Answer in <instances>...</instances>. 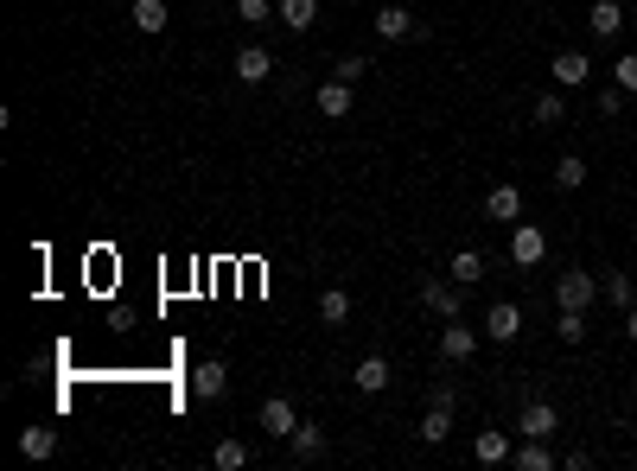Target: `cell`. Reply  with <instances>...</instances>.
<instances>
[{
    "label": "cell",
    "mask_w": 637,
    "mask_h": 471,
    "mask_svg": "<svg viewBox=\"0 0 637 471\" xmlns=\"http://www.w3.org/2000/svg\"><path fill=\"white\" fill-rule=\"evenodd\" d=\"M421 306H434L440 319H459V312H466V287H459L453 274H446V281H440V274H427V281H421Z\"/></svg>",
    "instance_id": "6da1fadb"
},
{
    "label": "cell",
    "mask_w": 637,
    "mask_h": 471,
    "mask_svg": "<svg viewBox=\"0 0 637 471\" xmlns=\"http://www.w3.org/2000/svg\"><path fill=\"white\" fill-rule=\"evenodd\" d=\"M555 427H561L555 401L529 395V401H523V414H516V433H523V440H555Z\"/></svg>",
    "instance_id": "7a4b0ae2"
},
{
    "label": "cell",
    "mask_w": 637,
    "mask_h": 471,
    "mask_svg": "<svg viewBox=\"0 0 637 471\" xmlns=\"http://www.w3.org/2000/svg\"><path fill=\"white\" fill-rule=\"evenodd\" d=\"M542 255H548L542 223H510V261L516 268H542Z\"/></svg>",
    "instance_id": "3957f363"
},
{
    "label": "cell",
    "mask_w": 637,
    "mask_h": 471,
    "mask_svg": "<svg viewBox=\"0 0 637 471\" xmlns=\"http://www.w3.org/2000/svg\"><path fill=\"white\" fill-rule=\"evenodd\" d=\"M593 300H599V281H593L587 268H567L561 281H555V306H574V312H587Z\"/></svg>",
    "instance_id": "277c9868"
},
{
    "label": "cell",
    "mask_w": 637,
    "mask_h": 471,
    "mask_svg": "<svg viewBox=\"0 0 637 471\" xmlns=\"http://www.w3.org/2000/svg\"><path fill=\"white\" fill-rule=\"evenodd\" d=\"M478 357V331L459 319H440V363H472Z\"/></svg>",
    "instance_id": "5b68a950"
},
{
    "label": "cell",
    "mask_w": 637,
    "mask_h": 471,
    "mask_svg": "<svg viewBox=\"0 0 637 471\" xmlns=\"http://www.w3.org/2000/svg\"><path fill=\"white\" fill-rule=\"evenodd\" d=\"M223 395H230V370H223V357L192 363V401H223Z\"/></svg>",
    "instance_id": "8992f818"
},
{
    "label": "cell",
    "mask_w": 637,
    "mask_h": 471,
    "mask_svg": "<svg viewBox=\"0 0 637 471\" xmlns=\"http://www.w3.org/2000/svg\"><path fill=\"white\" fill-rule=\"evenodd\" d=\"M485 338H491V344H516V338H523V306H516V300H497V306L485 312Z\"/></svg>",
    "instance_id": "52a82bcc"
},
{
    "label": "cell",
    "mask_w": 637,
    "mask_h": 471,
    "mask_svg": "<svg viewBox=\"0 0 637 471\" xmlns=\"http://www.w3.org/2000/svg\"><path fill=\"white\" fill-rule=\"evenodd\" d=\"M548 77H555L561 90H580V83H593V58L587 51H555V58H548Z\"/></svg>",
    "instance_id": "ba28073f"
},
{
    "label": "cell",
    "mask_w": 637,
    "mask_h": 471,
    "mask_svg": "<svg viewBox=\"0 0 637 471\" xmlns=\"http://www.w3.org/2000/svg\"><path fill=\"white\" fill-rule=\"evenodd\" d=\"M351 90H357V83H344V77L319 83V96H313V102H319V115H325V121H351V102H357Z\"/></svg>",
    "instance_id": "9c48e42d"
},
{
    "label": "cell",
    "mask_w": 637,
    "mask_h": 471,
    "mask_svg": "<svg viewBox=\"0 0 637 471\" xmlns=\"http://www.w3.org/2000/svg\"><path fill=\"white\" fill-rule=\"evenodd\" d=\"M351 382H357V389H364V395H383L389 382H395V370H389V357H383V351H370V357H357Z\"/></svg>",
    "instance_id": "30bf717a"
},
{
    "label": "cell",
    "mask_w": 637,
    "mask_h": 471,
    "mask_svg": "<svg viewBox=\"0 0 637 471\" xmlns=\"http://www.w3.org/2000/svg\"><path fill=\"white\" fill-rule=\"evenodd\" d=\"M294 427H300L294 401H287V395H268V401H262V433H274V440H294Z\"/></svg>",
    "instance_id": "8fae6325"
},
{
    "label": "cell",
    "mask_w": 637,
    "mask_h": 471,
    "mask_svg": "<svg viewBox=\"0 0 637 471\" xmlns=\"http://www.w3.org/2000/svg\"><path fill=\"white\" fill-rule=\"evenodd\" d=\"M485 217L491 223H523V191H516V185H491L485 191Z\"/></svg>",
    "instance_id": "7c38bea8"
},
{
    "label": "cell",
    "mask_w": 637,
    "mask_h": 471,
    "mask_svg": "<svg viewBox=\"0 0 637 471\" xmlns=\"http://www.w3.org/2000/svg\"><path fill=\"white\" fill-rule=\"evenodd\" d=\"M376 39H383V45H395V39H415V13H408V7H376Z\"/></svg>",
    "instance_id": "4fadbf2b"
},
{
    "label": "cell",
    "mask_w": 637,
    "mask_h": 471,
    "mask_svg": "<svg viewBox=\"0 0 637 471\" xmlns=\"http://www.w3.org/2000/svg\"><path fill=\"white\" fill-rule=\"evenodd\" d=\"M510 452H516V446H510L504 427H485V433L472 440V459H478V465H510Z\"/></svg>",
    "instance_id": "5bb4252c"
},
{
    "label": "cell",
    "mask_w": 637,
    "mask_h": 471,
    "mask_svg": "<svg viewBox=\"0 0 637 471\" xmlns=\"http://www.w3.org/2000/svg\"><path fill=\"white\" fill-rule=\"evenodd\" d=\"M274 20H281L287 32H313V20H319V0H274Z\"/></svg>",
    "instance_id": "9a60e30c"
},
{
    "label": "cell",
    "mask_w": 637,
    "mask_h": 471,
    "mask_svg": "<svg viewBox=\"0 0 637 471\" xmlns=\"http://www.w3.org/2000/svg\"><path fill=\"white\" fill-rule=\"evenodd\" d=\"M236 77H243V83H268L274 77L268 45H243V51H236Z\"/></svg>",
    "instance_id": "2e32d148"
},
{
    "label": "cell",
    "mask_w": 637,
    "mask_h": 471,
    "mask_svg": "<svg viewBox=\"0 0 637 471\" xmlns=\"http://www.w3.org/2000/svg\"><path fill=\"white\" fill-rule=\"evenodd\" d=\"M249 459H255V452H249V440H236V433H223V440L211 446V465L217 471H243Z\"/></svg>",
    "instance_id": "e0dca14e"
},
{
    "label": "cell",
    "mask_w": 637,
    "mask_h": 471,
    "mask_svg": "<svg viewBox=\"0 0 637 471\" xmlns=\"http://www.w3.org/2000/svg\"><path fill=\"white\" fill-rule=\"evenodd\" d=\"M587 26L599 32V39H618V32H625V7H618V0H593Z\"/></svg>",
    "instance_id": "ac0fdd59"
},
{
    "label": "cell",
    "mask_w": 637,
    "mask_h": 471,
    "mask_svg": "<svg viewBox=\"0 0 637 471\" xmlns=\"http://www.w3.org/2000/svg\"><path fill=\"white\" fill-rule=\"evenodd\" d=\"M415 433H421V446H446L453 440V408H427Z\"/></svg>",
    "instance_id": "d6986e66"
},
{
    "label": "cell",
    "mask_w": 637,
    "mask_h": 471,
    "mask_svg": "<svg viewBox=\"0 0 637 471\" xmlns=\"http://www.w3.org/2000/svg\"><path fill=\"white\" fill-rule=\"evenodd\" d=\"M294 459L300 465H319L325 459V427H306V421L294 427Z\"/></svg>",
    "instance_id": "ffe728a7"
},
{
    "label": "cell",
    "mask_w": 637,
    "mask_h": 471,
    "mask_svg": "<svg viewBox=\"0 0 637 471\" xmlns=\"http://www.w3.org/2000/svg\"><path fill=\"white\" fill-rule=\"evenodd\" d=\"M510 465H523V471H555V452H548V440H523L510 452Z\"/></svg>",
    "instance_id": "44dd1931"
},
{
    "label": "cell",
    "mask_w": 637,
    "mask_h": 471,
    "mask_svg": "<svg viewBox=\"0 0 637 471\" xmlns=\"http://www.w3.org/2000/svg\"><path fill=\"white\" fill-rule=\"evenodd\" d=\"M446 274H453V281H459V287H472V281H485V255H478V249H459L453 261H446Z\"/></svg>",
    "instance_id": "7402d4cb"
},
{
    "label": "cell",
    "mask_w": 637,
    "mask_h": 471,
    "mask_svg": "<svg viewBox=\"0 0 637 471\" xmlns=\"http://www.w3.org/2000/svg\"><path fill=\"white\" fill-rule=\"evenodd\" d=\"M166 20H172L166 0H134V26H141L147 39H153V32H166Z\"/></svg>",
    "instance_id": "603a6c76"
},
{
    "label": "cell",
    "mask_w": 637,
    "mask_h": 471,
    "mask_svg": "<svg viewBox=\"0 0 637 471\" xmlns=\"http://www.w3.org/2000/svg\"><path fill=\"white\" fill-rule=\"evenodd\" d=\"M319 319H325V325H344V319H351V293H344V287H325V293H319Z\"/></svg>",
    "instance_id": "cb8c5ba5"
},
{
    "label": "cell",
    "mask_w": 637,
    "mask_h": 471,
    "mask_svg": "<svg viewBox=\"0 0 637 471\" xmlns=\"http://www.w3.org/2000/svg\"><path fill=\"white\" fill-rule=\"evenodd\" d=\"M555 185L580 191V185H587V160H580V153H561V160H555Z\"/></svg>",
    "instance_id": "d4e9b609"
},
{
    "label": "cell",
    "mask_w": 637,
    "mask_h": 471,
    "mask_svg": "<svg viewBox=\"0 0 637 471\" xmlns=\"http://www.w3.org/2000/svg\"><path fill=\"white\" fill-rule=\"evenodd\" d=\"M20 452H26V459H51V452H58V433H51V427H26Z\"/></svg>",
    "instance_id": "484cf974"
},
{
    "label": "cell",
    "mask_w": 637,
    "mask_h": 471,
    "mask_svg": "<svg viewBox=\"0 0 637 471\" xmlns=\"http://www.w3.org/2000/svg\"><path fill=\"white\" fill-rule=\"evenodd\" d=\"M536 121H542V128H561V121H567L561 90H542V96H536Z\"/></svg>",
    "instance_id": "4316f807"
},
{
    "label": "cell",
    "mask_w": 637,
    "mask_h": 471,
    "mask_svg": "<svg viewBox=\"0 0 637 471\" xmlns=\"http://www.w3.org/2000/svg\"><path fill=\"white\" fill-rule=\"evenodd\" d=\"M555 338H561V344H580V338H587V312L561 306V319H555Z\"/></svg>",
    "instance_id": "83f0119b"
},
{
    "label": "cell",
    "mask_w": 637,
    "mask_h": 471,
    "mask_svg": "<svg viewBox=\"0 0 637 471\" xmlns=\"http://www.w3.org/2000/svg\"><path fill=\"white\" fill-rule=\"evenodd\" d=\"M370 71H376V64L364 58V51H344V58H338V71H332V77H344V83H364Z\"/></svg>",
    "instance_id": "f1b7e54d"
},
{
    "label": "cell",
    "mask_w": 637,
    "mask_h": 471,
    "mask_svg": "<svg viewBox=\"0 0 637 471\" xmlns=\"http://www.w3.org/2000/svg\"><path fill=\"white\" fill-rule=\"evenodd\" d=\"M606 300H612L618 312H631V300H637V287H631V274H606Z\"/></svg>",
    "instance_id": "f546056e"
},
{
    "label": "cell",
    "mask_w": 637,
    "mask_h": 471,
    "mask_svg": "<svg viewBox=\"0 0 637 471\" xmlns=\"http://www.w3.org/2000/svg\"><path fill=\"white\" fill-rule=\"evenodd\" d=\"M625 96H631V90L606 83V90H599V115H606V121H618V115H625Z\"/></svg>",
    "instance_id": "4dcf8cb0"
},
{
    "label": "cell",
    "mask_w": 637,
    "mask_h": 471,
    "mask_svg": "<svg viewBox=\"0 0 637 471\" xmlns=\"http://www.w3.org/2000/svg\"><path fill=\"white\" fill-rule=\"evenodd\" d=\"M612 83H618V90H631V96H637V51H625V58L612 64Z\"/></svg>",
    "instance_id": "1f68e13d"
},
{
    "label": "cell",
    "mask_w": 637,
    "mask_h": 471,
    "mask_svg": "<svg viewBox=\"0 0 637 471\" xmlns=\"http://www.w3.org/2000/svg\"><path fill=\"white\" fill-rule=\"evenodd\" d=\"M236 13H243L249 26H268L274 20V0H236Z\"/></svg>",
    "instance_id": "d6a6232c"
},
{
    "label": "cell",
    "mask_w": 637,
    "mask_h": 471,
    "mask_svg": "<svg viewBox=\"0 0 637 471\" xmlns=\"http://www.w3.org/2000/svg\"><path fill=\"white\" fill-rule=\"evenodd\" d=\"M427 408H453V382H434V389H427Z\"/></svg>",
    "instance_id": "836d02e7"
},
{
    "label": "cell",
    "mask_w": 637,
    "mask_h": 471,
    "mask_svg": "<svg viewBox=\"0 0 637 471\" xmlns=\"http://www.w3.org/2000/svg\"><path fill=\"white\" fill-rule=\"evenodd\" d=\"M625 338L637 344V300H631V312H625Z\"/></svg>",
    "instance_id": "e575fe53"
}]
</instances>
